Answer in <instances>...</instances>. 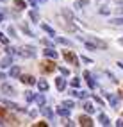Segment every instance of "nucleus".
Listing matches in <instances>:
<instances>
[{
  "instance_id": "1",
  "label": "nucleus",
  "mask_w": 123,
  "mask_h": 127,
  "mask_svg": "<svg viewBox=\"0 0 123 127\" xmlns=\"http://www.w3.org/2000/svg\"><path fill=\"white\" fill-rule=\"evenodd\" d=\"M62 56H64V59H66V61H70L71 64L79 66V59L75 57V54H73L71 50H64V52H62Z\"/></svg>"
},
{
  "instance_id": "2",
  "label": "nucleus",
  "mask_w": 123,
  "mask_h": 127,
  "mask_svg": "<svg viewBox=\"0 0 123 127\" xmlns=\"http://www.w3.org/2000/svg\"><path fill=\"white\" fill-rule=\"evenodd\" d=\"M18 54H20L21 57H34V56H36V52H34V47H23Z\"/></svg>"
},
{
  "instance_id": "3",
  "label": "nucleus",
  "mask_w": 123,
  "mask_h": 127,
  "mask_svg": "<svg viewBox=\"0 0 123 127\" xmlns=\"http://www.w3.org/2000/svg\"><path fill=\"white\" fill-rule=\"evenodd\" d=\"M84 41H89V43H93L95 47H100V48H107V43L102 39H98V38H91V39H84Z\"/></svg>"
},
{
  "instance_id": "4",
  "label": "nucleus",
  "mask_w": 123,
  "mask_h": 127,
  "mask_svg": "<svg viewBox=\"0 0 123 127\" xmlns=\"http://www.w3.org/2000/svg\"><path fill=\"white\" fill-rule=\"evenodd\" d=\"M79 124H80V125H84V127H91V125H93V120H91L89 116H82V115H80Z\"/></svg>"
},
{
  "instance_id": "5",
  "label": "nucleus",
  "mask_w": 123,
  "mask_h": 127,
  "mask_svg": "<svg viewBox=\"0 0 123 127\" xmlns=\"http://www.w3.org/2000/svg\"><path fill=\"white\" fill-rule=\"evenodd\" d=\"M71 95H73V97H77V98H82V100H84V98H87L89 93L84 91V90H82V91H80V90H73V91H71Z\"/></svg>"
},
{
  "instance_id": "6",
  "label": "nucleus",
  "mask_w": 123,
  "mask_h": 127,
  "mask_svg": "<svg viewBox=\"0 0 123 127\" xmlns=\"http://www.w3.org/2000/svg\"><path fill=\"white\" fill-rule=\"evenodd\" d=\"M41 68H43V72H54V70H55V63L45 61L43 64H41Z\"/></svg>"
},
{
  "instance_id": "7",
  "label": "nucleus",
  "mask_w": 123,
  "mask_h": 127,
  "mask_svg": "<svg viewBox=\"0 0 123 127\" xmlns=\"http://www.w3.org/2000/svg\"><path fill=\"white\" fill-rule=\"evenodd\" d=\"M55 86H57L59 91H62L64 88H66V81H64V77H57L55 79Z\"/></svg>"
},
{
  "instance_id": "8",
  "label": "nucleus",
  "mask_w": 123,
  "mask_h": 127,
  "mask_svg": "<svg viewBox=\"0 0 123 127\" xmlns=\"http://www.w3.org/2000/svg\"><path fill=\"white\" fill-rule=\"evenodd\" d=\"M84 77H86V81H87V84H89V88H91V90H95V88H96V82L93 81L91 73H89V72H84Z\"/></svg>"
},
{
  "instance_id": "9",
  "label": "nucleus",
  "mask_w": 123,
  "mask_h": 127,
  "mask_svg": "<svg viewBox=\"0 0 123 127\" xmlns=\"http://www.w3.org/2000/svg\"><path fill=\"white\" fill-rule=\"evenodd\" d=\"M43 54H45L46 57H52V59H57V56H59L54 48H45V50H43Z\"/></svg>"
},
{
  "instance_id": "10",
  "label": "nucleus",
  "mask_w": 123,
  "mask_h": 127,
  "mask_svg": "<svg viewBox=\"0 0 123 127\" xmlns=\"http://www.w3.org/2000/svg\"><path fill=\"white\" fill-rule=\"evenodd\" d=\"M23 84H36V81H34V77L32 75H21V79H20Z\"/></svg>"
},
{
  "instance_id": "11",
  "label": "nucleus",
  "mask_w": 123,
  "mask_h": 127,
  "mask_svg": "<svg viewBox=\"0 0 123 127\" xmlns=\"http://www.w3.org/2000/svg\"><path fill=\"white\" fill-rule=\"evenodd\" d=\"M36 84H38V88H39V91H46V90H48V82H46L45 79H39V81H38Z\"/></svg>"
},
{
  "instance_id": "12",
  "label": "nucleus",
  "mask_w": 123,
  "mask_h": 127,
  "mask_svg": "<svg viewBox=\"0 0 123 127\" xmlns=\"http://www.w3.org/2000/svg\"><path fill=\"white\" fill-rule=\"evenodd\" d=\"M41 113H43L46 118H52L54 116V111H52L50 107H46V106H41Z\"/></svg>"
},
{
  "instance_id": "13",
  "label": "nucleus",
  "mask_w": 123,
  "mask_h": 127,
  "mask_svg": "<svg viewBox=\"0 0 123 127\" xmlns=\"http://www.w3.org/2000/svg\"><path fill=\"white\" fill-rule=\"evenodd\" d=\"M57 113H59L61 116H70V107L61 106V107H57Z\"/></svg>"
},
{
  "instance_id": "14",
  "label": "nucleus",
  "mask_w": 123,
  "mask_h": 127,
  "mask_svg": "<svg viewBox=\"0 0 123 127\" xmlns=\"http://www.w3.org/2000/svg\"><path fill=\"white\" fill-rule=\"evenodd\" d=\"M2 91L5 93V95H14V88L11 86V84H4V86H2Z\"/></svg>"
},
{
  "instance_id": "15",
  "label": "nucleus",
  "mask_w": 123,
  "mask_h": 127,
  "mask_svg": "<svg viewBox=\"0 0 123 127\" xmlns=\"http://www.w3.org/2000/svg\"><path fill=\"white\" fill-rule=\"evenodd\" d=\"M11 63H13V59H11V54H9L7 57H4V59H2L0 66H2V68H7V66H11Z\"/></svg>"
},
{
  "instance_id": "16",
  "label": "nucleus",
  "mask_w": 123,
  "mask_h": 127,
  "mask_svg": "<svg viewBox=\"0 0 123 127\" xmlns=\"http://www.w3.org/2000/svg\"><path fill=\"white\" fill-rule=\"evenodd\" d=\"M41 29H43V31H45V32H46V34H50V36H52V38H54V36H55V34H54V29H52V27H50V25H46V23H41Z\"/></svg>"
},
{
  "instance_id": "17",
  "label": "nucleus",
  "mask_w": 123,
  "mask_h": 127,
  "mask_svg": "<svg viewBox=\"0 0 123 127\" xmlns=\"http://www.w3.org/2000/svg\"><path fill=\"white\" fill-rule=\"evenodd\" d=\"M20 73H21L20 66H13V68H11V72H9V75H11V77H20Z\"/></svg>"
},
{
  "instance_id": "18",
  "label": "nucleus",
  "mask_w": 123,
  "mask_h": 127,
  "mask_svg": "<svg viewBox=\"0 0 123 127\" xmlns=\"http://www.w3.org/2000/svg\"><path fill=\"white\" fill-rule=\"evenodd\" d=\"M7 107H9V109H16V111H23V107H20L18 104H14V102H7V100H5V102H4Z\"/></svg>"
},
{
  "instance_id": "19",
  "label": "nucleus",
  "mask_w": 123,
  "mask_h": 127,
  "mask_svg": "<svg viewBox=\"0 0 123 127\" xmlns=\"http://www.w3.org/2000/svg\"><path fill=\"white\" fill-rule=\"evenodd\" d=\"M98 122H100L102 125H111V122H109V118H107V116H105L103 113H102L100 116H98Z\"/></svg>"
},
{
  "instance_id": "20",
  "label": "nucleus",
  "mask_w": 123,
  "mask_h": 127,
  "mask_svg": "<svg viewBox=\"0 0 123 127\" xmlns=\"http://www.w3.org/2000/svg\"><path fill=\"white\" fill-rule=\"evenodd\" d=\"M82 107H84V111H86V113H89V115H91V113H95V107H93V104H89V102H84V106H82Z\"/></svg>"
},
{
  "instance_id": "21",
  "label": "nucleus",
  "mask_w": 123,
  "mask_h": 127,
  "mask_svg": "<svg viewBox=\"0 0 123 127\" xmlns=\"http://www.w3.org/2000/svg\"><path fill=\"white\" fill-rule=\"evenodd\" d=\"M29 16H30V20H32V22L39 23V16H38V13H36V11H30V13H29Z\"/></svg>"
},
{
  "instance_id": "22",
  "label": "nucleus",
  "mask_w": 123,
  "mask_h": 127,
  "mask_svg": "<svg viewBox=\"0 0 123 127\" xmlns=\"http://www.w3.org/2000/svg\"><path fill=\"white\" fill-rule=\"evenodd\" d=\"M55 41H57V43H61V45H66V47H70V45H71L66 38H55Z\"/></svg>"
},
{
  "instance_id": "23",
  "label": "nucleus",
  "mask_w": 123,
  "mask_h": 127,
  "mask_svg": "<svg viewBox=\"0 0 123 127\" xmlns=\"http://www.w3.org/2000/svg\"><path fill=\"white\" fill-rule=\"evenodd\" d=\"M20 27H21V31H23V32H25V34H27V36H34V34H32V31H30V29L27 27V25H25V23H21V25H20Z\"/></svg>"
},
{
  "instance_id": "24",
  "label": "nucleus",
  "mask_w": 123,
  "mask_h": 127,
  "mask_svg": "<svg viewBox=\"0 0 123 127\" xmlns=\"http://www.w3.org/2000/svg\"><path fill=\"white\" fill-rule=\"evenodd\" d=\"M34 100H36V104H39V106H43V104H45V97H43V95H36Z\"/></svg>"
},
{
  "instance_id": "25",
  "label": "nucleus",
  "mask_w": 123,
  "mask_h": 127,
  "mask_svg": "<svg viewBox=\"0 0 123 127\" xmlns=\"http://www.w3.org/2000/svg\"><path fill=\"white\" fill-rule=\"evenodd\" d=\"M14 5L18 7V9H25V2H23V0H16Z\"/></svg>"
},
{
  "instance_id": "26",
  "label": "nucleus",
  "mask_w": 123,
  "mask_h": 127,
  "mask_svg": "<svg viewBox=\"0 0 123 127\" xmlns=\"http://www.w3.org/2000/svg\"><path fill=\"white\" fill-rule=\"evenodd\" d=\"M111 23H112V25H123V18H112Z\"/></svg>"
},
{
  "instance_id": "27",
  "label": "nucleus",
  "mask_w": 123,
  "mask_h": 127,
  "mask_svg": "<svg viewBox=\"0 0 123 127\" xmlns=\"http://www.w3.org/2000/svg\"><path fill=\"white\" fill-rule=\"evenodd\" d=\"M25 100L27 102H32V100H34V95H32L30 91H25Z\"/></svg>"
},
{
  "instance_id": "28",
  "label": "nucleus",
  "mask_w": 123,
  "mask_h": 127,
  "mask_svg": "<svg viewBox=\"0 0 123 127\" xmlns=\"http://www.w3.org/2000/svg\"><path fill=\"white\" fill-rule=\"evenodd\" d=\"M100 13H102V14H109V13H111V7H109V5H103L102 9H100Z\"/></svg>"
},
{
  "instance_id": "29",
  "label": "nucleus",
  "mask_w": 123,
  "mask_h": 127,
  "mask_svg": "<svg viewBox=\"0 0 123 127\" xmlns=\"http://www.w3.org/2000/svg\"><path fill=\"white\" fill-rule=\"evenodd\" d=\"M71 86H73V88H79V86H80V79H77V77L71 79Z\"/></svg>"
},
{
  "instance_id": "30",
  "label": "nucleus",
  "mask_w": 123,
  "mask_h": 127,
  "mask_svg": "<svg viewBox=\"0 0 123 127\" xmlns=\"http://www.w3.org/2000/svg\"><path fill=\"white\" fill-rule=\"evenodd\" d=\"M89 4V0H79V2H77V7H86Z\"/></svg>"
},
{
  "instance_id": "31",
  "label": "nucleus",
  "mask_w": 123,
  "mask_h": 127,
  "mask_svg": "<svg viewBox=\"0 0 123 127\" xmlns=\"http://www.w3.org/2000/svg\"><path fill=\"white\" fill-rule=\"evenodd\" d=\"M0 43H4V45H7V43H9V39H7V38L4 36V32H0Z\"/></svg>"
},
{
  "instance_id": "32",
  "label": "nucleus",
  "mask_w": 123,
  "mask_h": 127,
  "mask_svg": "<svg viewBox=\"0 0 123 127\" xmlns=\"http://www.w3.org/2000/svg\"><path fill=\"white\" fill-rule=\"evenodd\" d=\"M107 100H109V102H111L112 106H116V98H114V97L111 95V93H107Z\"/></svg>"
},
{
  "instance_id": "33",
  "label": "nucleus",
  "mask_w": 123,
  "mask_h": 127,
  "mask_svg": "<svg viewBox=\"0 0 123 127\" xmlns=\"http://www.w3.org/2000/svg\"><path fill=\"white\" fill-rule=\"evenodd\" d=\"M62 106H66V107L73 109V102H71V100H64V102H62Z\"/></svg>"
},
{
  "instance_id": "34",
  "label": "nucleus",
  "mask_w": 123,
  "mask_h": 127,
  "mask_svg": "<svg viewBox=\"0 0 123 127\" xmlns=\"http://www.w3.org/2000/svg\"><path fill=\"white\" fill-rule=\"evenodd\" d=\"M59 70H61V73L62 75H68L70 72H68V68H64V66H59Z\"/></svg>"
},
{
  "instance_id": "35",
  "label": "nucleus",
  "mask_w": 123,
  "mask_h": 127,
  "mask_svg": "<svg viewBox=\"0 0 123 127\" xmlns=\"http://www.w3.org/2000/svg\"><path fill=\"white\" fill-rule=\"evenodd\" d=\"M9 34H11V36H14V34H16V32H14V27H9Z\"/></svg>"
},
{
  "instance_id": "36",
  "label": "nucleus",
  "mask_w": 123,
  "mask_h": 127,
  "mask_svg": "<svg viewBox=\"0 0 123 127\" xmlns=\"http://www.w3.org/2000/svg\"><path fill=\"white\" fill-rule=\"evenodd\" d=\"M116 125H120V127H123V120H118V122H116Z\"/></svg>"
},
{
  "instance_id": "37",
  "label": "nucleus",
  "mask_w": 123,
  "mask_h": 127,
  "mask_svg": "<svg viewBox=\"0 0 123 127\" xmlns=\"http://www.w3.org/2000/svg\"><path fill=\"white\" fill-rule=\"evenodd\" d=\"M2 20H4V14H2V13H0V22H2Z\"/></svg>"
},
{
  "instance_id": "38",
  "label": "nucleus",
  "mask_w": 123,
  "mask_h": 127,
  "mask_svg": "<svg viewBox=\"0 0 123 127\" xmlns=\"http://www.w3.org/2000/svg\"><path fill=\"white\" fill-rule=\"evenodd\" d=\"M118 64H120V66H121V68H123V63H118Z\"/></svg>"
},
{
  "instance_id": "39",
  "label": "nucleus",
  "mask_w": 123,
  "mask_h": 127,
  "mask_svg": "<svg viewBox=\"0 0 123 127\" xmlns=\"http://www.w3.org/2000/svg\"><path fill=\"white\" fill-rule=\"evenodd\" d=\"M0 125H4V122H2V120H0Z\"/></svg>"
}]
</instances>
